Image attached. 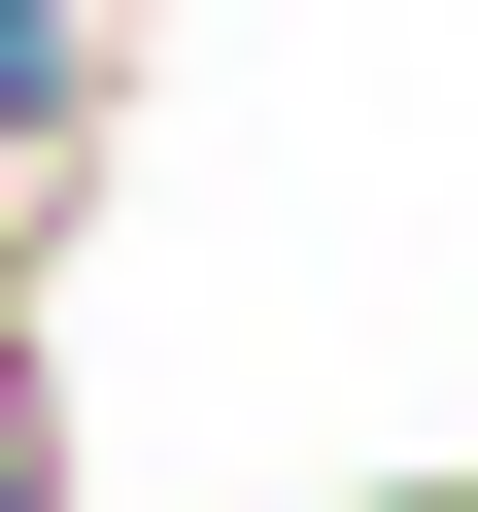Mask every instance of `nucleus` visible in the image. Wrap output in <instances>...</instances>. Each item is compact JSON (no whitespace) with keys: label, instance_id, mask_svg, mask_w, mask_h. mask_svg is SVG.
Segmentation results:
<instances>
[{"label":"nucleus","instance_id":"nucleus-1","mask_svg":"<svg viewBox=\"0 0 478 512\" xmlns=\"http://www.w3.org/2000/svg\"><path fill=\"white\" fill-rule=\"evenodd\" d=\"M103 103H137V0H0V205H35Z\"/></svg>","mask_w":478,"mask_h":512}]
</instances>
